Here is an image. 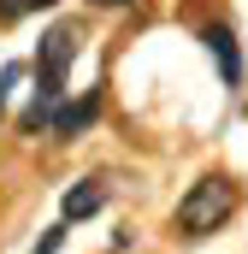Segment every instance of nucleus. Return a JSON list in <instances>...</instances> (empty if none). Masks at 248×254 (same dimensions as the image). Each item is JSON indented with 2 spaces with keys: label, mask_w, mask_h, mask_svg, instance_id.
<instances>
[{
  "label": "nucleus",
  "mask_w": 248,
  "mask_h": 254,
  "mask_svg": "<svg viewBox=\"0 0 248 254\" xmlns=\"http://www.w3.org/2000/svg\"><path fill=\"white\" fill-rule=\"evenodd\" d=\"M237 201H243V195H237V184H231V178L207 172V178H201V184L178 201V231H184V237H213V231L237 213Z\"/></svg>",
  "instance_id": "1"
},
{
  "label": "nucleus",
  "mask_w": 248,
  "mask_h": 254,
  "mask_svg": "<svg viewBox=\"0 0 248 254\" xmlns=\"http://www.w3.org/2000/svg\"><path fill=\"white\" fill-rule=\"evenodd\" d=\"M71 60H77V30L71 24H54L36 48V95L48 101H65V77H71Z\"/></svg>",
  "instance_id": "2"
},
{
  "label": "nucleus",
  "mask_w": 248,
  "mask_h": 254,
  "mask_svg": "<svg viewBox=\"0 0 248 254\" xmlns=\"http://www.w3.org/2000/svg\"><path fill=\"white\" fill-rule=\"evenodd\" d=\"M95 119H101V89H89V95H77V101H60L54 119H48V130H54L60 142H71V136H83Z\"/></svg>",
  "instance_id": "3"
},
{
  "label": "nucleus",
  "mask_w": 248,
  "mask_h": 254,
  "mask_svg": "<svg viewBox=\"0 0 248 254\" xmlns=\"http://www.w3.org/2000/svg\"><path fill=\"white\" fill-rule=\"evenodd\" d=\"M201 42L213 48V60H219V77L237 89V83H243V48H237V36H231L225 24H207V30H201Z\"/></svg>",
  "instance_id": "4"
},
{
  "label": "nucleus",
  "mask_w": 248,
  "mask_h": 254,
  "mask_svg": "<svg viewBox=\"0 0 248 254\" xmlns=\"http://www.w3.org/2000/svg\"><path fill=\"white\" fill-rule=\"evenodd\" d=\"M101 207H107V190H101L95 178H77V184L65 190V201H60L65 219H89V213H101Z\"/></svg>",
  "instance_id": "5"
},
{
  "label": "nucleus",
  "mask_w": 248,
  "mask_h": 254,
  "mask_svg": "<svg viewBox=\"0 0 248 254\" xmlns=\"http://www.w3.org/2000/svg\"><path fill=\"white\" fill-rule=\"evenodd\" d=\"M54 0H0V24H18V18H30V12H48Z\"/></svg>",
  "instance_id": "6"
},
{
  "label": "nucleus",
  "mask_w": 248,
  "mask_h": 254,
  "mask_svg": "<svg viewBox=\"0 0 248 254\" xmlns=\"http://www.w3.org/2000/svg\"><path fill=\"white\" fill-rule=\"evenodd\" d=\"M95 6H130V0H95Z\"/></svg>",
  "instance_id": "7"
},
{
  "label": "nucleus",
  "mask_w": 248,
  "mask_h": 254,
  "mask_svg": "<svg viewBox=\"0 0 248 254\" xmlns=\"http://www.w3.org/2000/svg\"><path fill=\"white\" fill-rule=\"evenodd\" d=\"M0 101H6V95H0Z\"/></svg>",
  "instance_id": "8"
}]
</instances>
